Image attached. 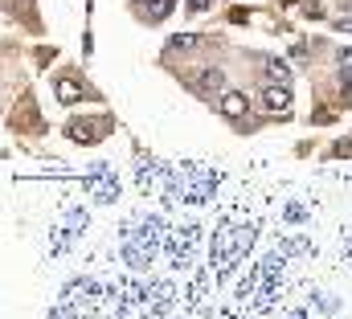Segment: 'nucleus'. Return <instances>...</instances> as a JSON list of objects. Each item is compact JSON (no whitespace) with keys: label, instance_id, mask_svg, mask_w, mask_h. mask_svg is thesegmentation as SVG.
<instances>
[{"label":"nucleus","instance_id":"obj_1","mask_svg":"<svg viewBox=\"0 0 352 319\" xmlns=\"http://www.w3.org/2000/svg\"><path fill=\"white\" fill-rule=\"evenodd\" d=\"M160 241H164V221H160L156 213L135 217V221L123 230V262H127L131 270H148V266L156 262Z\"/></svg>","mask_w":352,"mask_h":319},{"label":"nucleus","instance_id":"obj_2","mask_svg":"<svg viewBox=\"0 0 352 319\" xmlns=\"http://www.w3.org/2000/svg\"><path fill=\"white\" fill-rule=\"evenodd\" d=\"M254 221H226L217 234H213V254H209V262H213V270H217V278H230L234 270H238V262L246 258V250L254 245Z\"/></svg>","mask_w":352,"mask_h":319},{"label":"nucleus","instance_id":"obj_3","mask_svg":"<svg viewBox=\"0 0 352 319\" xmlns=\"http://www.w3.org/2000/svg\"><path fill=\"white\" fill-rule=\"evenodd\" d=\"M180 205H205L213 192H217V172L213 168H201V164H180Z\"/></svg>","mask_w":352,"mask_h":319},{"label":"nucleus","instance_id":"obj_4","mask_svg":"<svg viewBox=\"0 0 352 319\" xmlns=\"http://www.w3.org/2000/svg\"><path fill=\"white\" fill-rule=\"evenodd\" d=\"M82 188L90 192V201H98V205H115L119 201V176H115L111 164H90L82 172Z\"/></svg>","mask_w":352,"mask_h":319},{"label":"nucleus","instance_id":"obj_5","mask_svg":"<svg viewBox=\"0 0 352 319\" xmlns=\"http://www.w3.org/2000/svg\"><path fill=\"white\" fill-rule=\"evenodd\" d=\"M87 226H90V217H87V209H78V205H70L66 209V221L58 226V234L50 238V258H58V254H66L74 241L87 234Z\"/></svg>","mask_w":352,"mask_h":319},{"label":"nucleus","instance_id":"obj_6","mask_svg":"<svg viewBox=\"0 0 352 319\" xmlns=\"http://www.w3.org/2000/svg\"><path fill=\"white\" fill-rule=\"evenodd\" d=\"M197 241H201V230L197 226H180L168 234V262H173L176 270H188L192 266V254H197Z\"/></svg>","mask_w":352,"mask_h":319},{"label":"nucleus","instance_id":"obj_7","mask_svg":"<svg viewBox=\"0 0 352 319\" xmlns=\"http://www.w3.org/2000/svg\"><path fill=\"white\" fill-rule=\"evenodd\" d=\"M258 107H263L266 115H291V90H287V82H270L263 90V98H258Z\"/></svg>","mask_w":352,"mask_h":319},{"label":"nucleus","instance_id":"obj_8","mask_svg":"<svg viewBox=\"0 0 352 319\" xmlns=\"http://www.w3.org/2000/svg\"><path fill=\"white\" fill-rule=\"evenodd\" d=\"M164 176H168V168L160 164V160H140V168H135V184H140V192H152V188H160L164 184Z\"/></svg>","mask_w":352,"mask_h":319},{"label":"nucleus","instance_id":"obj_9","mask_svg":"<svg viewBox=\"0 0 352 319\" xmlns=\"http://www.w3.org/2000/svg\"><path fill=\"white\" fill-rule=\"evenodd\" d=\"M148 307H144V316H168L173 311V303H176V291H173V283H156V287H148Z\"/></svg>","mask_w":352,"mask_h":319},{"label":"nucleus","instance_id":"obj_10","mask_svg":"<svg viewBox=\"0 0 352 319\" xmlns=\"http://www.w3.org/2000/svg\"><path fill=\"white\" fill-rule=\"evenodd\" d=\"M188 86H192L197 94H205V98H209V94H217V90L226 86V74H221L217 66H201V74H192Z\"/></svg>","mask_w":352,"mask_h":319},{"label":"nucleus","instance_id":"obj_11","mask_svg":"<svg viewBox=\"0 0 352 319\" xmlns=\"http://www.w3.org/2000/svg\"><path fill=\"white\" fill-rule=\"evenodd\" d=\"M246 107H250V102H246V94H238V90L221 94V115H226V119H242V115H246Z\"/></svg>","mask_w":352,"mask_h":319},{"label":"nucleus","instance_id":"obj_12","mask_svg":"<svg viewBox=\"0 0 352 319\" xmlns=\"http://www.w3.org/2000/svg\"><path fill=\"white\" fill-rule=\"evenodd\" d=\"M98 127H102V123H90V119L70 123V140H74V144H98V140H102V135H98Z\"/></svg>","mask_w":352,"mask_h":319},{"label":"nucleus","instance_id":"obj_13","mask_svg":"<svg viewBox=\"0 0 352 319\" xmlns=\"http://www.w3.org/2000/svg\"><path fill=\"white\" fill-rule=\"evenodd\" d=\"M135 4H140V12H144L148 21H164V16L173 12L176 0H135Z\"/></svg>","mask_w":352,"mask_h":319},{"label":"nucleus","instance_id":"obj_14","mask_svg":"<svg viewBox=\"0 0 352 319\" xmlns=\"http://www.w3.org/2000/svg\"><path fill=\"white\" fill-rule=\"evenodd\" d=\"M263 62V70H266V78L270 82H287L291 78V70H287V62L283 58H258Z\"/></svg>","mask_w":352,"mask_h":319},{"label":"nucleus","instance_id":"obj_15","mask_svg":"<svg viewBox=\"0 0 352 319\" xmlns=\"http://www.w3.org/2000/svg\"><path fill=\"white\" fill-rule=\"evenodd\" d=\"M58 98H62V102H78V98H82V86L70 82V78H58Z\"/></svg>","mask_w":352,"mask_h":319},{"label":"nucleus","instance_id":"obj_16","mask_svg":"<svg viewBox=\"0 0 352 319\" xmlns=\"http://www.w3.org/2000/svg\"><path fill=\"white\" fill-rule=\"evenodd\" d=\"M278 250L283 254H311V241L307 238H278Z\"/></svg>","mask_w":352,"mask_h":319},{"label":"nucleus","instance_id":"obj_17","mask_svg":"<svg viewBox=\"0 0 352 319\" xmlns=\"http://www.w3.org/2000/svg\"><path fill=\"white\" fill-rule=\"evenodd\" d=\"M307 205H283V221H307Z\"/></svg>","mask_w":352,"mask_h":319},{"label":"nucleus","instance_id":"obj_18","mask_svg":"<svg viewBox=\"0 0 352 319\" xmlns=\"http://www.w3.org/2000/svg\"><path fill=\"white\" fill-rule=\"evenodd\" d=\"M316 307L332 316V311H336V295H324V291H316Z\"/></svg>","mask_w":352,"mask_h":319},{"label":"nucleus","instance_id":"obj_19","mask_svg":"<svg viewBox=\"0 0 352 319\" xmlns=\"http://www.w3.org/2000/svg\"><path fill=\"white\" fill-rule=\"evenodd\" d=\"M192 45H197V37H173L168 41V50H192Z\"/></svg>","mask_w":352,"mask_h":319},{"label":"nucleus","instance_id":"obj_20","mask_svg":"<svg viewBox=\"0 0 352 319\" xmlns=\"http://www.w3.org/2000/svg\"><path fill=\"white\" fill-rule=\"evenodd\" d=\"M184 8H188V12H205V8H209V0H184Z\"/></svg>","mask_w":352,"mask_h":319},{"label":"nucleus","instance_id":"obj_21","mask_svg":"<svg viewBox=\"0 0 352 319\" xmlns=\"http://www.w3.org/2000/svg\"><path fill=\"white\" fill-rule=\"evenodd\" d=\"M336 29H340V33L349 29V33H352V16H340V21H336Z\"/></svg>","mask_w":352,"mask_h":319},{"label":"nucleus","instance_id":"obj_22","mask_svg":"<svg viewBox=\"0 0 352 319\" xmlns=\"http://www.w3.org/2000/svg\"><path fill=\"white\" fill-rule=\"evenodd\" d=\"M283 319H307V311H303V307H295V311H287Z\"/></svg>","mask_w":352,"mask_h":319},{"label":"nucleus","instance_id":"obj_23","mask_svg":"<svg viewBox=\"0 0 352 319\" xmlns=\"http://www.w3.org/2000/svg\"><path fill=\"white\" fill-rule=\"evenodd\" d=\"M344 258H349V262H352V238L344 241Z\"/></svg>","mask_w":352,"mask_h":319}]
</instances>
